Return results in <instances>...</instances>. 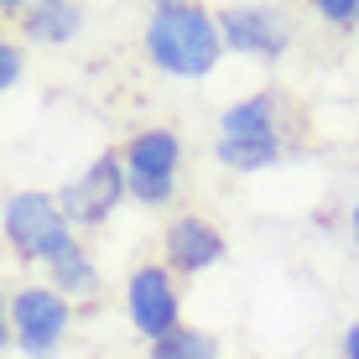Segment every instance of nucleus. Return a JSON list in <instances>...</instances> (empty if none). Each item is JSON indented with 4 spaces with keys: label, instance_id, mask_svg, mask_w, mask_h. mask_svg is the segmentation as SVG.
<instances>
[{
    "label": "nucleus",
    "instance_id": "obj_1",
    "mask_svg": "<svg viewBox=\"0 0 359 359\" xmlns=\"http://www.w3.org/2000/svg\"><path fill=\"white\" fill-rule=\"evenodd\" d=\"M141 57L151 63V73H162L172 83H203L208 73H219V63L229 57L224 32H219V11H208L203 0L146 11Z\"/></svg>",
    "mask_w": 359,
    "mask_h": 359
},
{
    "label": "nucleus",
    "instance_id": "obj_2",
    "mask_svg": "<svg viewBox=\"0 0 359 359\" xmlns=\"http://www.w3.org/2000/svg\"><path fill=\"white\" fill-rule=\"evenodd\" d=\"M292 151V126L287 104L276 89H250L214 115V162L234 172V177H261V172L281 167Z\"/></svg>",
    "mask_w": 359,
    "mask_h": 359
},
{
    "label": "nucleus",
    "instance_id": "obj_3",
    "mask_svg": "<svg viewBox=\"0 0 359 359\" xmlns=\"http://www.w3.org/2000/svg\"><path fill=\"white\" fill-rule=\"evenodd\" d=\"M115 151H120V167H126L130 203L146 208V214H167L182 193V177H188V141H182V130L177 126H135Z\"/></svg>",
    "mask_w": 359,
    "mask_h": 359
},
{
    "label": "nucleus",
    "instance_id": "obj_4",
    "mask_svg": "<svg viewBox=\"0 0 359 359\" xmlns=\"http://www.w3.org/2000/svg\"><path fill=\"white\" fill-rule=\"evenodd\" d=\"M0 240H6V250L16 255L21 266L47 271L68 245H79V229H73V219L63 214L57 193L11 188L6 203H0Z\"/></svg>",
    "mask_w": 359,
    "mask_h": 359
},
{
    "label": "nucleus",
    "instance_id": "obj_5",
    "mask_svg": "<svg viewBox=\"0 0 359 359\" xmlns=\"http://www.w3.org/2000/svg\"><path fill=\"white\" fill-rule=\"evenodd\" d=\"M6 349L21 359H57L73 333V302L47 281H21L6 292Z\"/></svg>",
    "mask_w": 359,
    "mask_h": 359
},
{
    "label": "nucleus",
    "instance_id": "obj_6",
    "mask_svg": "<svg viewBox=\"0 0 359 359\" xmlns=\"http://www.w3.org/2000/svg\"><path fill=\"white\" fill-rule=\"evenodd\" d=\"M120 313L141 344H156L182 328V276L162 261H141L120 281Z\"/></svg>",
    "mask_w": 359,
    "mask_h": 359
},
{
    "label": "nucleus",
    "instance_id": "obj_7",
    "mask_svg": "<svg viewBox=\"0 0 359 359\" xmlns=\"http://www.w3.org/2000/svg\"><path fill=\"white\" fill-rule=\"evenodd\" d=\"M57 203H63V214L73 219V229H79V234L104 229L109 219H115L120 208L130 203L120 151H99V156H89V162H83V167L63 182V188H57Z\"/></svg>",
    "mask_w": 359,
    "mask_h": 359
},
{
    "label": "nucleus",
    "instance_id": "obj_8",
    "mask_svg": "<svg viewBox=\"0 0 359 359\" xmlns=\"http://www.w3.org/2000/svg\"><path fill=\"white\" fill-rule=\"evenodd\" d=\"M219 32H224L229 57H250V63H281L297 47V21L276 0H234L219 11Z\"/></svg>",
    "mask_w": 359,
    "mask_h": 359
},
{
    "label": "nucleus",
    "instance_id": "obj_9",
    "mask_svg": "<svg viewBox=\"0 0 359 359\" xmlns=\"http://www.w3.org/2000/svg\"><path fill=\"white\" fill-rule=\"evenodd\" d=\"M224 261H229V240L208 214H172L162 224V266H172L182 281L208 276Z\"/></svg>",
    "mask_w": 359,
    "mask_h": 359
},
{
    "label": "nucleus",
    "instance_id": "obj_10",
    "mask_svg": "<svg viewBox=\"0 0 359 359\" xmlns=\"http://www.w3.org/2000/svg\"><path fill=\"white\" fill-rule=\"evenodd\" d=\"M89 27V11H83V0H32L27 11H21L16 21H11V32L21 36L27 47H73Z\"/></svg>",
    "mask_w": 359,
    "mask_h": 359
},
{
    "label": "nucleus",
    "instance_id": "obj_11",
    "mask_svg": "<svg viewBox=\"0 0 359 359\" xmlns=\"http://www.w3.org/2000/svg\"><path fill=\"white\" fill-rule=\"evenodd\" d=\"M42 281H47V287H57L73 307H79V302H94V297L104 292V281H99V261H94L89 240L68 245V250H63L53 266L42 271Z\"/></svg>",
    "mask_w": 359,
    "mask_h": 359
},
{
    "label": "nucleus",
    "instance_id": "obj_12",
    "mask_svg": "<svg viewBox=\"0 0 359 359\" xmlns=\"http://www.w3.org/2000/svg\"><path fill=\"white\" fill-rule=\"evenodd\" d=\"M146 359H224V354H219V339H214L208 328L182 323L177 333H167V339L146 344Z\"/></svg>",
    "mask_w": 359,
    "mask_h": 359
},
{
    "label": "nucleus",
    "instance_id": "obj_13",
    "mask_svg": "<svg viewBox=\"0 0 359 359\" xmlns=\"http://www.w3.org/2000/svg\"><path fill=\"white\" fill-rule=\"evenodd\" d=\"M302 6H307V16H313L318 27H328L339 36L359 32V0H302Z\"/></svg>",
    "mask_w": 359,
    "mask_h": 359
},
{
    "label": "nucleus",
    "instance_id": "obj_14",
    "mask_svg": "<svg viewBox=\"0 0 359 359\" xmlns=\"http://www.w3.org/2000/svg\"><path fill=\"white\" fill-rule=\"evenodd\" d=\"M21 83H27V42L0 36V94H16Z\"/></svg>",
    "mask_w": 359,
    "mask_h": 359
},
{
    "label": "nucleus",
    "instance_id": "obj_15",
    "mask_svg": "<svg viewBox=\"0 0 359 359\" xmlns=\"http://www.w3.org/2000/svg\"><path fill=\"white\" fill-rule=\"evenodd\" d=\"M339 359H359V318H349L339 333Z\"/></svg>",
    "mask_w": 359,
    "mask_h": 359
},
{
    "label": "nucleus",
    "instance_id": "obj_16",
    "mask_svg": "<svg viewBox=\"0 0 359 359\" xmlns=\"http://www.w3.org/2000/svg\"><path fill=\"white\" fill-rule=\"evenodd\" d=\"M344 234H349V250L359 255V198L349 203V214H344Z\"/></svg>",
    "mask_w": 359,
    "mask_h": 359
},
{
    "label": "nucleus",
    "instance_id": "obj_17",
    "mask_svg": "<svg viewBox=\"0 0 359 359\" xmlns=\"http://www.w3.org/2000/svg\"><path fill=\"white\" fill-rule=\"evenodd\" d=\"M27 6H32V0H0V16H6V21H16Z\"/></svg>",
    "mask_w": 359,
    "mask_h": 359
},
{
    "label": "nucleus",
    "instance_id": "obj_18",
    "mask_svg": "<svg viewBox=\"0 0 359 359\" xmlns=\"http://www.w3.org/2000/svg\"><path fill=\"white\" fill-rule=\"evenodd\" d=\"M156 6H182V0H146V11H156Z\"/></svg>",
    "mask_w": 359,
    "mask_h": 359
}]
</instances>
